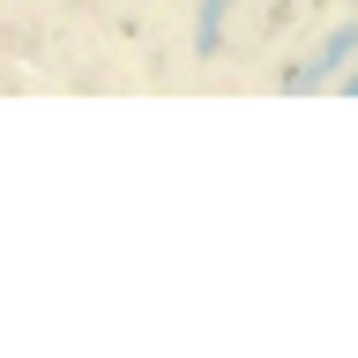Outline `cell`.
<instances>
[{
  "mask_svg": "<svg viewBox=\"0 0 358 358\" xmlns=\"http://www.w3.org/2000/svg\"><path fill=\"white\" fill-rule=\"evenodd\" d=\"M351 90H358V75H351Z\"/></svg>",
  "mask_w": 358,
  "mask_h": 358,
  "instance_id": "3",
  "label": "cell"
},
{
  "mask_svg": "<svg viewBox=\"0 0 358 358\" xmlns=\"http://www.w3.org/2000/svg\"><path fill=\"white\" fill-rule=\"evenodd\" d=\"M224 8H231V0H201V22H194V52H217V45H224Z\"/></svg>",
  "mask_w": 358,
  "mask_h": 358,
  "instance_id": "2",
  "label": "cell"
},
{
  "mask_svg": "<svg viewBox=\"0 0 358 358\" xmlns=\"http://www.w3.org/2000/svg\"><path fill=\"white\" fill-rule=\"evenodd\" d=\"M351 45H358V22H343V30H336V38L321 45V52H313L306 67H291V75H284V90H321V83L336 75V67H343V52H351Z\"/></svg>",
  "mask_w": 358,
  "mask_h": 358,
  "instance_id": "1",
  "label": "cell"
}]
</instances>
